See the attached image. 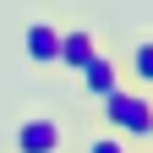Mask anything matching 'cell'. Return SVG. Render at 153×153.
Instances as JSON below:
<instances>
[{
  "mask_svg": "<svg viewBox=\"0 0 153 153\" xmlns=\"http://www.w3.org/2000/svg\"><path fill=\"white\" fill-rule=\"evenodd\" d=\"M88 115L99 120L104 131H115V137H126L131 148H142L148 137H153V93H137V88H115V93H104L99 104H88Z\"/></svg>",
  "mask_w": 153,
  "mask_h": 153,
  "instance_id": "cell-1",
  "label": "cell"
},
{
  "mask_svg": "<svg viewBox=\"0 0 153 153\" xmlns=\"http://www.w3.org/2000/svg\"><path fill=\"white\" fill-rule=\"evenodd\" d=\"M66 120L60 115H22L6 137V153H66Z\"/></svg>",
  "mask_w": 153,
  "mask_h": 153,
  "instance_id": "cell-2",
  "label": "cell"
},
{
  "mask_svg": "<svg viewBox=\"0 0 153 153\" xmlns=\"http://www.w3.org/2000/svg\"><path fill=\"white\" fill-rule=\"evenodd\" d=\"M104 49V38H99V27H88V22H76V27H60V44H55V71H66V76H76L93 55Z\"/></svg>",
  "mask_w": 153,
  "mask_h": 153,
  "instance_id": "cell-3",
  "label": "cell"
},
{
  "mask_svg": "<svg viewBox=\"0 0 153 153\" xmlns=\"http://www.w3.org/2000/svg\"><path fill=\"white\" fill-rule=\"evenodd\" d=\"M55 44H60V22H49V16H33V22H22V33H16L22 60L38 66V71H55Z\"/></svg>",
  "mask_w": 153,
  "mask_h": 153,
  "instance_id": "cell-4",
  "label": "cell"
},
{
  "mask_svg": "<svg viewBox=\"0 0 153 153\" xmlns=\"http://www.w3.org/2000/svg\"><path fill=\"white\" fill-rule=\"evenodd\" d=\"M76 88H82V104H99L104 93L120 88V60H115V49H99L93 60L76 71Z\"/></svg>",
  "mask_w": 153,
  "mask_h": 153,
  "instance_id": "cell-5",
  "label": "cell"
},
{
  "mask_svg": "<svg viewBox=\"0 0 153 153\" xmlns=\"http://www.w3.org/2000/svg\"><path fill=\"white\" fill-rule=\"evenodd\" d=\"M115 60H120V82L137 88V93H153V38H131L126 49H115Z\"/></svg>",
  "mask_w": 153,
  "mask_h": 153,
  "instance_id": "cell-6",
  "label": "cell"
},
{
  "mask_svg": "<svg viewBox=\"0 0 153 153\" xmlns=\"http://www.w3.org/2000/svg\"><path fill=\"white\" fill-rule=\"evenodd\" d=\"M66 142H71L76 153H137V148H131L126 137H115V131H104L99 120H93V115H88V120L76 126V131H71Z\"/></svg>",
  "mask_w": 153,
  "mask_h": 153,
  "instance_id": "cell-7",
  "label": "cell"
}]
</instances>
